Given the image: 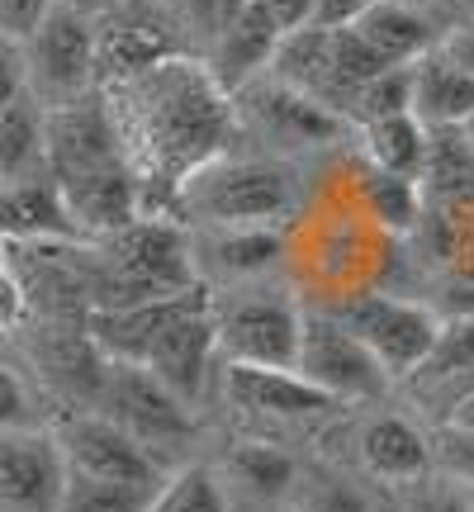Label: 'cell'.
Returning <instances> with one entry per match:
<instances>
[{
	"label": "cell",
	"mask_w": 474,
	"mask_h": 512,
	"mask_svg": "<svg viewBox=\"0 0 474 512\" xmlns=\"http://www.w3.org/2000/svg\"><path fill=\"white\" fill-rule=\"evenodd\" d=\"M110 119L133 181H147V190H138V214L171 219L166 209H176V190L185 176L223 157L237 124V105L228 91H219V81L200 57L176 53L114 86Z\"/></svg>",
	"instance_id": "cell-1"
},
{
	"label": "cell",
	"mask_w": 474,
	"mask_h": 512,
	"mask_svg": "<svg viewBox=\"0 0 474 512\" xmlns=\"http://www.w3.org/2000/svg\"><path fill=\"white\" fill-rule=\"evenodd\" d=\"M190 238L176 219H152L138 214L110 233V256L105 271H95L91 309H114V304H138L157 294H176L195 285V261H190Z\"/></svg>",
	"instance_id": "cell-2"
},
{
	"label": "cell",
	"mask_w": 474,
	"mask_h": 512,
	"mask_svg": "<svg viewBox=\"0 0 474 512\" xmlns=\"http://www.w3.org/2000/svg\"><path fill=\"white\" fill-rule=\"evenodd\" d=\"M294 204V176L280 162L261 157H214L190 171L176 190V214L204 228H247L285 219Z\"/></svg>",
	"instance_id": "cell-3"
},
{
	"label": "cell",
	"mask_w": 474,
	"mask_h": 512,
	"mask_svg": "<svg viewBox=\"0 0 474 512\" xmlns=\"http://www.w3.org/2000/svg\"><path fill=\"white\" fill-rule=\"evenodd\" d=\"M24 81L43 110H62L95 86V29L91 19L53 5L38 19V29L24 43Z\"/></svg>",
	"instance_id": "cell-4"
},
{
	"label": "cell",
	"mask_w": 474,
	"mask_h": 512,
	"mask_svg": "<svg viewBox=\"0 0 474 512\" xmlns=\"http://www.w3.org/2000/svg\"><path fill=\"white\" fill-rule=\"evenodd\" d=\"M91 29H95V81H105V91L143 76L147 67H157L166 57L185 53V43L162 0H119L110 15L95 19Z\"/></svg>",
	"instance_id": "cell-5"
},
{
	"label": "cell",
	"mask_w": 474,
	"mask_h": 512,
	"mask_svg": "<svg viewBox=\"0 0 474 512\" xmlns=\"http://www.w3.org/2000/svg\"><path fill=\"white\" fill-rule=\"evenodd\" d=\"M356 342H361L389 380H403L427 361V351L437 347L441 318L427 304H413V299H394V294H356L351 304H342L337 313Z\"/></svg>",
	"instance_id": "cell-6"
},
{
	"label": "cell",
	"mask_w": 474,
	"mask_h": 512,
	"mask_svg": "<svg viewBox=\"0 0 474 512\" xmlns=\"http://www.w3.org/2000/svg\"><path fill=\"white\" fill-rule=\"evenodd\" d=\"M294 375L318 384L328 399H370V394H380L384 384H389L380 361L356 342V332L337 313H309V318H299Z\"/></svg>",
	"instance_id": "cell-7"
},
{
	"label": "cell",
	"mask_w": 474,
	"mask_h": 512,
	"mask_svg": "<svg viewBox=\"0 0 474 512\" xmlns=\"http://www.w3.org/2000/svg\"><path fill=\"white\" fill-rule=\"evenodd\" d=\"M299 318L304 313L285 294H237L228 309H214V337H219V351L237 366L294 370Z\"/></svg>",
	"instance_id": "cell-8"
},
{
	"label": "cell",
	"mask_w": 474,
	"mask_h": 512,
	"mask_svg": "<svg viewBox=\"0 0 474 512\" xmlns=\"http://www.w3.org/2000/svg\"><path fill=\"white\" fill-rule=\"evenodd\" d=\"M105 418L114 427H124L138 446H181L190 437V408H185L171 389H166L152 370L143 366H124V361H105Z\"/></svg>",
	"instance_id": "cell-9"
},
{
	"label": "cell",
	"mask_w": 474,
	"mask_h": 512,
	"mask_svg": "<svg viewBox=\"0 0 474 512\" xmlns=\"http://www.w3.org/2000/svg\"><path fill=\"white\" fill-rule=\"evenodd\" d=\"M204 304H209V290L195 280L190 290H176V294H157V299H138V304H114V309H91L86 337H91V347L105 361L143 366L147 351L157 347V337L176 318H185L190 309H204Z\"/></svg>",
	"instance_id": "cell-10"
},
{
	"label": "cell",
	"mask_w": 474,
	"mask_h": 512,
	"mask_svg": "<svg viewBox=\"0 0 474 512\" xmlns=\"http://www.w3.org/2000/svg\"><path fill=\"white\" fill-rule=\"evenodd\" d=\"M242 114L252 119L256 133H266L271 143L280 147H323V143H337L342 133H347V119L337 110H328L323 100H313V95L294 91L285 81H275L271 72L247 81L242 91Z\"/></svg>",
	"instance_id": "cell-11"
},
{
	"label": "cell",
	"mask_w": 474,
	"mask_h": 512,
	"mask_svg": "<svg viewBox=\"0 0 474 512\" xmlns=\"http://www.w3.org/2000/svg\"><path fill=\"white\" fill-rule=\"evenodd\" d=\"M67 494L62 446L43 432H0V512H57Z\"/></svg>",
	"instance_id": "cell-12"
},
{
	"label": "cell",
	"mask_w": 474,
	"mask_h": 512,
	"mask_svg": "<svg viewBox=\"0 0 474 512\" xmlns=\"http://www.w3.org/2000/svg\"><path fill=\"white\" fill-rule=\"evenodd\" d=\"M62 460L72 475L86 479H110V484H162L157 460L147 446L128 437L124 427H114L110 418H76L62 432Z\"/></svg>",
	"instance_id": "cell-13"
},
{
	"label": "cell",
	"mask_w": 474,
	"mask_h": 512,
	"mask_svg": "<svg viewBox=\"0 0 474 512\" xmlns=\"http://www.w3.org/2000/svg\"><path fill=\"white\" fill-rule=\"evenodd\" d=\"M214 356H219V337H214V299H209L204 309H190L157 337V347L147 351L143 370H152L176 399L190 403L200 399Z\"/></svg>",
	"instance_id": "cell-14"
},
{
	"label": "cell",
	"mask_w": 474,
	"mask_h": 512,
	"mask_svg": "<svg viewBox=\"0 0 474 512\" xmlns=\"http://www.w3.org/2000/svg\"><path fill=\"white\" fill-rule=\"evenodd\" d=\"M223 394L261 418H313V413H328L337 399H328L318 384H309L294 370H275V366H223Z\"/></svg>",
	"instance_id": "cell-15"
},
{
	"label": "cell",
	"mask_w": 474,
	"mask_h": 512,
	"mask_svg": "<svg viewBox=\"0 0 474 512\" xmlns=\"http://www.w3.org/2000/svg\"><path fill=\"white\" fill-rule=\"evenodd\" d=\"M275 43H280V29L271 24V15H266L256 0H247V5L237 10V19L214 38V48H209L200 62L209 67V76L219 81V91L237 95L247 81L271 72Z\"/></svg>",
	"instance_id": "cell-16"
},
{
	"label": "cell",
	"mask_w": 474,
	"mask_h": 512,
	"mask_svg": "<svg viewBox=\"0 0 474 512\" xmlns=\"http://www.w3.org/2000/svg\"><path fill=\"white\" fill-rule=\"evenodd\" d=\"M413 72V119L427 128H460L474 119V76L456 67L441 48H427L418 62H408Z\"/></svg>",
	"instance_id": "cell-17"
},
{
	"label": "cell",
	"mask_w": 474,
	"mask_h": 512,
	"mask_svg": "<svg viewBox=\"0 0 474 512\" xmlns=\"http://www.w3.org/2000/svg\"><path fill=\"white\" fill-rule=\"evenodd\" d=\"M351 29L384 67H408L437 43V24L408 0H375Z\"/></svg>",
	"instance_id": "cell-18"
},
{
	"label": "cell",
	"mask_w": 474,
	"mask_h": 512,
	"mask_svg": "<svg viewBox=\"0 0 474 512\" xmlns=\"http://www.w3.org/2000/svg\"><path fill=\"white\" fill-rule=\"evenodd\" d=\"M190 252H200L190 261H200L204 271L219 275V280H256L280 261L285 242L271 223H247V228H209V238L200 247L190 242Z\"/></svg>",
	"instance_id": "cell-19"
},
{
	"label": "cell",
	"mask_w": 474,
	"mask_h": 512,
	"mask_svg": "<svg viewBox=\"0 0 474 512\" xmlns=\"http://www.w3.org/2000/svg\"><path fill=\"white\" fill-rule=\"evenodd\" d=\"M67 233H76V223L53 181L0 185V242H38Z\"/></svg>",
	"instance_id": "cell-20"
},
{
	"label": "cell",
	"mask_w": 474,
	"mask_h": 512,
	"mask_svg": "<svg viewBox=\"0 0 474 512\" xmlns=\"http://www.w3.org/2000/svg\"><path fill=\"white\" fill-rule=\"evenodd\" d=\"M418 190L437 209L474 200V147L465 138V128H427Z\"/></svg>",
	"instance_id": "cell-21"
},
{
	"label": "cell",
	"mask_w": 474,
	"mask_h": 512,
	"mask_svg": "<svg viewBox=\"0 0 474 512\" xmlns=\"http://www.w3.org/2000/svg\"><path fill=\"white\" fill-rule=\"evenodd\" d=\"M361 456L380 479H422L432 470V446L408 418H370L361 432Z\"/></svg>",
	"instance_id": "cell-22"
},
{
	"label": "cell",
	"mask_w": 474,
	"mask_h": 512,
	"mask_svg": "<svg viewBox=\"0 0 474 512\" xmlns=\"http://www.w3.org/2000/svg\"><path fill=\"white\" fill-rule=\"evenodd\" d=\"M361 138H365V166H375L384 176L418 181L422 152H427V124H418L413 114H389V119L361 124Z\"/></svg>",
	"instance_id": "cell-23"
},
{
	"label": "cell",
	"mask_w": 474,
	"mask_h": 512,
	"mask_svg": "<svg viewBox=\"0 0 474 512\" xmlns=\"http://www.w3.org/2000/svg\"><path fill=\"white\" fill-rule=\"evenodd\" d=\"M43 166V105L24 91L0 110V185L34 181Z\"/></svg>",
	"instance_id": "cell-24"
},
{
	"label": "cell",
	"mask_w": 474,
	"mask_h": 512,
	"mask_svg": "<svg viewBox=\"0 0 474 512\" xmlns=\"http://www.w3.org/2000/svg\"><path fill=\"white\" fill-rule=\"evenodd\" d=\"M413 375H418V380H432L437 389H456V399L470 394L474 389V318L441 323L437 347L427 351V361H422Z\"/></svg>",
	"instance_id": "cell-25"
},
{
	"label": "cell",
	"mask_w": 474,
	"mask_h": 512,
	"mask_svg": "<svg viewBox=\"0 0 474 512\" xmlns=\"http://www.w3.org/2000/svg\"><path fill=\"white\" fill-rule=\"evenodd\" d=\"M361 200H365V209H370L384 228H394V233H408V228H418V219H422L418 181L384 176V171H375V166H365L361 171Z\"/></svg>",
	"instance_id": "cell-26"
},
{
	"label": "cell",
	"mask_w": 474,
	"mask_h": 512,
	"mask_svg": "<svg viewBox=\"0 0 474 512\" xmlns=\"http://www.w3.org/2000/svg\"><path fill=\"white\" fill-rule=\"evenodd\" d=\"M162 5H166V15H171V24H176V34H181L185 53L204 57L247 0H162Z\"/></svg>",
	"instance_id": "cell-27"
},
{
	"label": "cell",
	"mask_w": 474,
	"mask_h": 512,
	"mask_svg": "<svg viewBox=\"0 0 474 512\" xmlns=\"http://www.w3.org/2000/svg\"><path fill=\"white\" fill-rule=\"evenodd\" d=\"M162 484H110V479H86L67 470V494L57 512H143Z\"/></svg>",
	"instance_id": "cell-28"
},
{
	"label": "cell",
	"mask_w": 474,
	"mask_h": 512,
	"mask_svg": "<svg viewBox=\"0 0 474 512\" xmlns=\"http://www.w3.org/2000/svg\"><path fill=\"white\" fill-rule=\"evenodd\" d=\"M228 470L256 498H280L294 484V460L285 451H275V446H256V441L252 446H237L228 456Z\"/></svg>",
	"instance_id": "cell-29"
},
{
	"label": "cell",
	"mask_w": 474,
	"mask_h": 512,
	"mask_svg": "<svg viewBox=\"0 0 474 512\" xmlns=\"http://www.w3.org/2000/svg\"><path fill=\"white\" fill-rule=\"evenodd\" d=\"M408 105H413V72L408 67H384L380 76H370L356 91L347 114L370 124V119H389V114H413Z\"/></svg>",
	"instance_id": "cell-30"
},
{
	"label": "cell",
	"mask_w": 474,
	"mask_h": 512,
	"mask_svg": "<svg viewBox=\"0 0 474 512\" xmlns=\"http://www.w3.org/2000/svg\"><path fill=\"white\" fill-rule=\"evenodd\" d=\"M143 512H228V503H223L214 475L200 470V465H190L171 484H162Z\"/></svg>",
	"instance_id": "cell-31"
},
{
	"label": "cell",
	"mask_w": 474,
	"mask_h": 512,
	"mask_svg": "<svg viewBox=\"0 0 474 512\" xmlns=\"http://www.w3.org/2000/svg\"><path fill=\"white\" fill-rule=\"evenodd\" d=\"M427 446H432V460H441V470H451L456 479H474V427L446 422L437 441H427Z\"/></svg>",
	"instance_id": "cell-32"
},
{
	"label": "cell",
	"mask_w": 474,
	"mask_h": 512,
	"mask_svg": "<svg viewBox=\"0 0 474 512\" xmlns=\"http://www.w3.org/2000/svg\"><path fill=\"white\" fill-rule=\"evenodd\" d=\"M48 10H53V0H0V38L24 43Z\"/></svg>",
	"instance_id": "cell-33"
},
{
	"label": "cell",
	"mask_w": 474,
	"mask_h": 512,
	"mask_svg": "<svg viewBox=\"0 0 474 512\" xmlns=\"http://www.w3.org/2000/svg\"><path fill=\"white\" fill-rule=\"evenodd\" d=\"M19 427H29V389L10 366H0V432H19Z\"/></svg>",
	"instance_id": "cell-34"
},
{
	"label": "cell",
	"mask_w": 474,
	"mask_h": 512,
	"mask_svg": "<svg viewBox=\"0 0 474 512\" xmlns=\"http://www.w3.org/2000/svg\"><path fill=\"white\" fill-rule=\"evenodd\" d=\"M24 91H29V81H24V48L15 38H0V110L15 105Z\"/></svg>",
	"instance_id": "cell-35"
},
{
	"label": "cell",
	"mask_w": 474,
	"mask_h": 512,
	"mask_svg": "<svg viewBox=\"0 0 474 512\" xmlns=\"http://www.w3.org/2000/svg\"><path fill=\"white\" fill-rule=\"evenodd\" d=\"M24 318H29V294L19 285V275L5 266L0 271V332H15Z\"/></svg>",
	"instance_id": "cell-36"
},
{
	"label": "cell",
	"mask_w": 474,
	"mask_h": 512,
	"mask_svg": "<svg viewBox=\"0 0 474 512\" xmlns=\"http://www.w3.org/2000/svg\"><path fill=\"white\" fill-rule=\"evenodd\" d=\"M256 5L271 15V24L280 29V34H290V29L313 24V5H318V0H256Z\"/></svg>",
	"instance_id": "cell-37"
},
{
	"label": "cell",
	"mask_w": 474,
	"mask_h": 512,
	"mask_svg": "<svg viewBox=\"0 0 474 512\" xmlns=\"http://www.w3.org/2000/svg\"><path fill=\"white\" fill-rule=\"evenodd\" d=\"M370 5H375V0H318V5H313V24L342 29V24H356Z\"/></svg>",
	"instance_id": "cell-38"
},
{
	"label": "cell",
	"mask_w": 474,
	"mask_h": 512,
	"mask_svg": "<svg viewBox=\"0 0 474 512\" xmlns=\"http://www.w3.org/2000/svg\"><path fill=\"white\" fill-rule=\"evenodd\" d=\"M313 512H370V503H365L351 484H323V489H318Z\"/></svg>",
	"instance_id": "cell-39"
},
{
	"label": "cell",
	"mask_w": 474,
	"mask_h": 512,
	"mask_svg": "<svg viewBox=\"0 0 474 512\" xmlns=\"http://www.w3.org/2000/svg\"><path fill=\"white\" fill-rule=\"evenodd\" d=\"M441 53L451 57L456 67H465V72L474 76V19H465V24H456V29L446 34V43H441Z\"/></svg>",
	"instance_id": "cell-40"
},
{
	"label": "cell",
	"mask_w": 474,
	"mask_h": 512,
	"mask_svg": "<svg viewBox=\"0 0 474 512\" xmlns=\"http://www.w3.org/2000/svg\"><path fill=\"white\" fill-rule=\"evenodd\" d=\"M408 5H418L432 24H437V19H460V24H465V19L474 15V0H408Z\"/></svg>",
	"instance_id": "cell-41"
},
{
	"label": "cell",
	"mask_w": 474,
	"mask_h": 512,
	"mask_svg": "<svg viewBox=\"0 0 474 512\" xmlns=\"http://www.w3.org/2000/svg\"><path fill=\"white\" fill-rule=\"evenodd\" d=\"M408 512H470V503L460 494H422Z\"/></svg>",
	"instance_id": "cell-42"
},
{
	"label": "cell",
	"mask_w": 474,
	"mask_h": 512,
	"mask_svg": "<svg viewBox=\"0 0 474 512\" xmlns=\"http://www.w3.org/2000/svg\"><path fill=\"white\" fill-rule=\"evenodd\" d=\"M53 5H62V10H72V15H81V19H100V15H110L119 0H53Z\"/></svg>",
	"instance_id": "cell-43"
},
{
	"label": "cell",
	"mask_w": 474,
	"mask_h": 512,
	"mask_svg": "<svg viewBox=\"0 0 474 512\" xmlns=\"http://www.w3.org/2000/svg\"><path fill=\"white\" fill-rule=\"evenodd\" d=\"M446 422H456V427H474V389L470 394H460L456 403H451V418Z\"/></svg>",
	"instance_id": "cell-44"
},
{
	"label": "cell",
	"mask_w": 474,
	"mask_h": 512,
	"mask_svg": "<svg viewBox=\"0 0 474 512\" xmlns=\"http://www.w3.org/2000/svg\"><path fill=\"white\" fill-rule=\"evenodd\" d=\"M460 128H465V138H470V147H474V119H465Z\"/></svg>",
	"instance_id": "cell-45"
},
{
	"label": "cell",
	"mask_w": 474,
	"mask_h": 512,
	"mask_svg": "<svg viewBox=\"0 0 474 512\" xmlns=\"http://www.w3.org/2000/svg\"><path fill=\"white\" fill-rule=\"evenodd\" d=\"M0 271H5V247H0Z\"/></svg>",
	"instance_id": "cell-46"
}]
</instances>
